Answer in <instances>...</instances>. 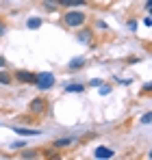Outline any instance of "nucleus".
<instances>
[{"instance_id": "obj_1", "label": "nucleus", "mask_w": 152, "mask_h": 160, "mask_svg": "<svg viewBox=\"0 0 152 160\" xmlns=\"http://www.w3.org/2000/svg\"><path fill=\"white\" fill-rule=\"evenodd\" d=\"M63 24L68 28H80L87 24V13L80 9H68V13H63Z\"/></svg>"}, {"instance_id": "obj_19", "label": "nucleus", "mask_w": 152, "mask_h": 160, "mask_svg": "<svg viewBox=\"0 0 152 160\" xmlns=\"http://www.w3.org/2000/svg\"><path fill=\"white\" fill-rule=\"evenodd\" d=\"M150 121H152V112H146V115L141 117V123H144V126H148Z\"/></svg>"}, {"instance_id": "obj_24", "label": "nucleus", "mask_w": 152, "mask_h": 160, "mask_svg": "<svg viewBox=\"0 0 152 160\" xmlns=\"http://www.w3.org/2000/svg\"><path fill=\"white\" fill-rule=\"evenodd\" d=\"M7 32V24H4V20H0V37Z\"/></svg>"}, {"instance_id": "obj_9", "label": "nucleus", "mask_w": 152, "mask_h": 160, "mask_svg": "<svg viewBox=\"0 0 152 160\" xmlns=\"http://www.w3.org/2000/svg\"><path fill=\"white\" fill-rule=\"evenodd\" d=\"M61 9H78V7H85L87 0H57Z\"/></svg>"}, {"instance_id": "obj_18", "label": "nucleus", "mask_w": 152, "mask_h": 160, "mask_svg": "<svg viewBox=\"0 0 152 160\" xmlns=\"http://www.w3.org/2000/svg\"><path fill=\"white\" fill-rule=\"evenodd\" d=\"M22 147H26L24 141H13V143H11V149H22Z\"/></svg>"}, {"instance_id": "obj_17", "label": "nucleus", "mask_w": 152, "mask_h": 160, "mask_svg": "<svg viewBox=\"0 0 152 160\" xmlns=\"http://www.w3.org/2000/svg\"><path fill=\"white\" fill-rule=\"evenodd\" d=\"M128 30H130V32H137V28H139V22H137V20H135V18H133V20H128Z\"/></svg>"}, {"instance_id": "obj_25", "label": "nucleus", "mask_w": 152, "mask_h": 160, "mask_svg": "<svg viewBox=\"0 0 152 160\" xmlns=\"http://www.w3.org/2000/svg\"><path fill=\"white\" fill-rule=\"evenodd\" d=\"M144 26H148V28L152 26V18H150V15H146V18H144Z\"/></svg>"}, {"instance_id": "obj_11", "label": "nucleus", "mask_w": 152, "mask_h": 160, "mask_svg": "<svg viewBox=\"0 0 152 160\" xmlns=\"http://www.w3.org/2000/svg\"><path fill=\"white\" fill-rule=\"evenodd\" d=\"M0 84H4V87L13 84V74L7 72V69H0Z\"/></svg>"}, {"instance_id": "obj_13", "label": "nucleus", "mask_w": 152, "mask_h": 160, "mask_svg": "<svg viewBox=\"0 0 152 160\" xmlns=\"http://www.w3.org/2000/svg\"><path fill=\"white\" fill-rule=\"evenodd\" d=\"M41 4H44V9H46V11H52V13H54V11H59V9H61V7H59V2H57V0H41Z\"/></svg>"}, {"instance_id": "obj_14", "label": "nucleus", "mask_w": 152, "mask_h": 160, "mask_svg": "<svg viewBox=\"0 0 152 160\" xmlns=\"http://www.w3.org/2000/svg\"><path fill=\"white\" fill-rule=\"evenodd\" d=\"M41 24H44V22H41V18H28V20H26V26L30 28V30L41 28Z\"/></svg>"}, {"instance_id": "obj_8", "label": "nucleus", "mask_w": 152, "mask_h": 160, "mask_svg": "<svg viewBox=\"0 0 152 160\" xmlns=\"http://www.w3.org/2000/svg\"><path fill=\"white\" fill-rule=\"evenodd\" d=\"M85 65H87V58H85V56H74V58L68 63V69H70V72H80Z\"/></svg>"}, {"instance_id": "obj_23", "label": "nucleus", "mask_w": 152, "mask_h": 160, "mask_svg": "<svg viewBox=\"0 0 152 160\" xmlns=\"http://www.w3.org/2000/svg\"><path fill=\"white\" fill-rule=\"evenodd\" d=\"M102 84V80L100 78H94V80H89V87H100Z\"/></svg>"}, {"instance_id": "obj_5", "label": "nucleus", "mask_w": 152, "mask_h": 160, "mask_svg": "<svg viewBox=\"0 0 152 160\" xmlns=\"http://www.w3.org/2000/svg\"><path fill=\"white\" fill-rule=\"evenodd\" d=\"M83 28V26H80ZM76 39H78V41H80V43H87V46H91V48H94V46H96V43H94V30H91V28H83V30H78V32H76Z\"/></svg>"}, {"instance_id": "obj_16", "label": "nucleus", "mask_w": 152, "mask_h": 160, "mask_svg": "<svg viewBox=\"0 0 152 160\" xmlns=\"http://www.w3.org/2000/svg\"><path fill=\"white\" fill-rule=\"evenodd\" d=\"M85 91V84H65V93H80Z\"/></svg>"}, {"instance_id": "obj_3", "label": "nucleus", "mask_w": 152, "mask_h": 160, "mask_svg": "<svg viewBox=\"0 0 152 160\" xmlns=\"http://www.w3.org/2000/svg\"><path fill=\"white\" fill-rule=\"evenodd\" d=\"M46 110H48V100L46 98H33L30 102H28V112L33 115V117H41V115H46Z\"/></svg>"}, {"instance_id": "obj_21", "label": "nucleus", "mask_w": 152, "mask_h": 160, "mask_svg": "<svg viewBox=\"0 0 152 160\" xmlns=\"http://www.w3.org/2000/svg\"><path fill=\"white\" fill-rule=\"evenodd\" d=\"M96 28H98V30H109L106 22H102V20H98V22H96Z\"/></svg>"}, {"instance_id": "obj_12", "label": "nucleus", "mask_w": 152, "mask_h": 160, "mask_svg": "<svg viewBox=\"0 0 152 160\" xmlns=\"http://www.w3.org/2000/svg\"><path fill=\"white\" fill-rule=\"evenodd\" d=\"M18 156H20V158H24V160H30V158H39V149H24V152H20Z\"/></svg>"}, {"instance_id": "obj_10", "label": "nucleus", "mask_w": 152, "mask_h": 160, "mask_svg": "<svg viewBox=\"0 0 152 160\" xmlns=\"http://www.w3.org/2000/svg\"><path fill=\"white\" fill-rule=\"evenodd\" d=\"M113 156H115V152L111 147H104V145L96 147V152H94V158H113Z\"/></svg>"}, {"instance_id": "obj_2", "label": "nucleus", "mask_w": 152, "mask_h": 160, "mask_svg": "<svg viewBox=\"0 0 152 160\" xmlns=\"http://www.w3.org/2000/svg\"><path fill=\"white\" fill-rule=\"evenodd\" d=\"M54 82H57V78H54V74H50V72H39V74H35V87H37L39 91L52 89Z\"/></svg>"}, {"instance_id": "obj_4", "label": "nucleus", "mask_w": 152, "mask_h": 160, "mask_svg": "<svg viewBox=\"0 0 152 160\" xmlns=\"http://www.w3.org/2000/svg\"><path fill=\"white\" fill-rule=\"evenodd\" d=\"M13 80L20 82V84H33L35 87V72H28V69H18L13 74Z\"/></svg>"}, {"instance_id": "obj_20", "label": "nucleus", "mask_w": 152, "mask_h": 160, "mask_svg": "<svg viewBox=\"0 0 152 160\" xmlns=\"http://www.w3.org/2000/svg\"><path fill=\"white\" fill-rule=\"evenodd\" d=\"M141 93H146V95H148V93H152V82H146V84L141 87Z\"/></svg>"}, {"instance_id": "obj_15", "label": "nucleus", "mask_w": 152, "mask_h": 160, "mask_svg": "<svg viewBox=\"0 0 152 160\" xmlns=\"http://www.w3.org/2000/svg\"><path fill=\"white\" fill-rule=\"evenodd\" d=\"M39 156H44V158H61V154L52 147V149H39Z\"/></svg>"}, {"instance_id": "obj_27", "label": "nucleus", "mask_w": 152, "mask_h": 160, "mask_svg": "<svg viewBox=\"0 0 152 160\" xmlns=\"http://www.w3.org/2000/svg\"><path fill=\"white\" fill-rule=\"evenodd\" d=\"M150 7H152V0H146V4H144V9H146L148 13H150Z\"/></svg>"}, {"instance_id": "obj_22", "label": "nucleus", "mask_w": 152, "mask_h": 160, "mask_svg": "<svg viewBox=\"0 0 152 160\" xmlns=\"http://www.w3.org/2000/svg\"><path fill=\"white\" fill-rule=\"evenodd\" d=\"M98 89H100V95H109V93H111V87H98Z\"/></svg>"}, {"instance_id": "obj_6", "label": "nucleus", "mask_w": 152, "mask_h": 160, "mask_svg": "<svg viewBox=\"0 0 152 160\" xmlns=\"http://www.w3.org/2000/svg\"><path fill=\"white\" fill-rule=\"evenodd\" d=\"M76 143V136H61V138H54L52 141V147L54 149H68Z\"/></svg>"}, {"instance_id": "obj_26", "label": "nucleus", "mask_w": 152, "mask_h": 160, "mask_svg": "<svg viewBox=\"0 0 152 160\" xmlns=\"http://www.w3.org/2000/svg\"><path fill=\"white\" fill-rule=\"evenodd\" d=\"M0 69H7V58L0 54Z\"/></svg>"}, {"instance_id": "obj_7", "label": "nucleus", "mask_w": 152, "mask_h": 160, "mask_svg": "<svg viewBox=\"0 0 152 160\" xmlns=\"http://www.w3.org/2000/svg\"><path fill=\"white\" fill-rule=\"evenodd\" d=\"M11 130H13V134H20V136H37V134H41V130H37V128H24V126H11Z\"/></svg>"}]
</instances>
